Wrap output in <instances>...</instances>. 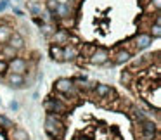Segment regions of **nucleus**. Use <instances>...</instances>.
I'll list each match as a JSON object with an SVG mask.
<instances>
[{"label": "nucleus", "instance_id": "nucleus-25", "mask_svg": "<svg viewBox=\"0 0 161 140\" xmlns=\"http://www.w3.org/2000/svg\"><path fill=\"white\" fill-rule=\"evenodd\" d=\"M5 71H9V64H7V61L0 59V74H5Z\"/></svg>", "mask_w": 161, "mask_h": 140}, {"label": "nucleus", "instance_id": "nucleus-21", "mask_svg": "<svg viewBox=\"0 0 161 140\" xmlns=\"http://www.w3.org/2000/svg\"><path fill=\"white\" fill-rule=\"evenodd\" d=\"M59 4H61V2H57V0H47L45 7H47V11H49L50 14H54V12H56V9L59 7Z\"/></svg>", "mask_w": 161, "mask_h": 140}, {"label": "nucleus", "instance_id": "nucleus-27", "mask_svg": "<svg viewBox=\"0 0 161 140\" xmlns=\"http://www.w3.org/2000/svg\"><path fill=\"white\" fill-rule=\"evenodd\" d=\"M11 109H12V111H18V109H19V104H18L16 100H12V102H11Z\"/></svg>", "mask_w": 161, "mask_h": 140}, {"label": "nucleus", "instance_id": "nucleus-18", "mask_svg": "<svg viewBox=\"0 0 161 140\" xmlns=\"http://www.w3.org/2000/svg\"><path fill=\"white\" fill-rule=\"evenodd\" d=\"M0 126L5 128V130H11V128H14V123H12V119H9L7 116L0 114Z\"/></svg>", "mask_w": 161, "mask_h": 140}, {"label": "nucleus", "instance_id": "nucleus-16", "mask_svg": "<svg viewBox=\"0 0 161 140\" xmlns=\"http://www.w3.org/2000/svg\"><path fill=\"white\" fill-rule=\"evenodd\" d=\"M69 5L68 4H64V2H61L59 4V7L56 9V12L54 14L57 16V18H61V19H66V18H69Z\"/></svg>", "mask_w": 161, "mask_h": 140}, {"label": "nucleus", "instance_id": "nucleus-30", "mask_svg": "<svg viewBox=\"0 0 161 140\" xmlns=\"http://www.w3.org/2000/svg\"><path fill=\"white\" fill-rule=\"evenodd\" d=\"M14 14L16 16H23V11H21V9H14Z\"/></svg>", "mask_w": 161, "mask_h": 140}, {"label": "nucleus", "instance_id": "nucleus-3", "mask_svg": "<svg viewBox=\"0 0 161 140\" xmlns=\"http://www.w3.org/2000/svg\"><path fill=\"white\" fill-rule=\"evenodd\" d=\"M140 132H142V138L144 140H154L156 132H158V126H156V123H153L151 119H144V121L140 123Z\"/></svg>", "mask_w": 161, "mask_h": 140}, {"label": "nucleus", "instance_id": "nucleus-23", "mask_svg": "<svg viewBox=\"0 0 161 140\" xmlns=\"http://www.w3.org/2000/svg\"><path fill=\"white\" fill-rule=\"evenodd\" d=\"M42 31H43V35L49 36V35H52V33L56 31V30H54L50 24H45V23H43V24H42Z\"/></svg>", "mask_w": 161, "mask_h": 140}, {"label": "nucleus", "instance_id": "nucleus-28", "mask_svg": "<svg viewBox=\"0 0 161 140\" xmlns=\"http://www.w3.org/2000/svg\"><path fill=\"white\" fill-rule=\"evenodd\" d=\"M121 80L125 81V83H128V81H130V74H128V73H123V74H121Z\"/></svg>", "mask_w": 161, "mask_h": 140}, {"label": "nucleus", "instance_id": "nucleus-1", "mask_svg": "<svg viewBox=\"0 0 161 140\" xmlns=\"http://www.w3.org/2000/svg\"><path fill=\"white\" fill-rule=\"evenodd\" d=\"M45 133L50 138H61L64 135V125L57 114H47L45 118Z\"/></svg>", "mask_w": 161, "mask_h": 140}, {"label": "nucleus", "instance_id": "nucleus-10", "mask_svg": "<svg viewBox=\"0 0 161 140\" xmlns=\"http://www.w3.org/2000/svg\"><path fill=\"white\" fill-rule=\"evenodd\" d=\"M78 49L75 45H69V43H66V45L63 47V61H75L78 57Z\"/></svg>", "mask_w": 161, "mask_h": 140}, {"label": "nucleus", "instance_id": "nucleus-11", "mask_svg": "<svg viewBox=\"0 0 161 140\" xmlns=\"http://www.w3.org/2000/svg\"><path fill=\"white\" fill-rule=\"evenodd\" d=\"M151 43H153V38H151L149 33H140V35H137V38H135V47H137L139 50L147 49Z\"/></svg>", "mask_w": 161, "mask_h": 140}, {"label": "nucleus", "instance_id": "nucleus-22", "mask_svg": "<svg viewBox=\"0 0 161 140\" xmlns=\"http://www.w3.org/2000/svg\"><path fill=\"white\" fill-rule=\"evenodd\" d=\"M30 12H31L33 16H42V5L31 4V5H30Z\"/></svg>", "mask_w": 161, "mask_h": 140}, {"label": "nucleus", "instance_id": "nucleus-15", "mask_svg": "<svg viewBox=\"0 0 161 140\" xmlns=\"http://www.w3.org/2000/svg\"><path fill=\"white\" fill-rule=\"evenodd\" d=\"M12 31H14V30H12L11 26H2V24H0V43H2V45L9 42Z\"/></svg>", "mask_w": 161, "mask_h": 140}, {"label": "nucleus", "instance_id": "nucleus-19", "mask_svg": "<svg viewBox=\"0 0 161 140\" xmlns=\"http://www.w3.org/2000/svg\"><path fill=\"white\" fill-rule=\"evenodd\" d=\"M159 36H161V26H159V18H158L154 26L151 28V38H159Z\"/></svg>", "mask_w": 161, "mask_h": 140}, {"label": "nucleus", "instance_id": "nucleus-13", "mask_svg": "<svg viewBox=\"0 0 161 140\" xmlns=\"http://www.w3.org/2000/svg\"><path fill=\"white\" fill-rule=\"evenodd\" d=\"M111 92H113V88L109 87V85H106V83H95L94 94L97 95L99 99H104V97H108V95H111Z\"/></svg>", "mask_w": 161, "mask_h": 140}, {"label": "nucleus", "instance_id": "nucleus-5", "mask_svg": "<svg viewBox=\"0 0 161 140\" xmlns=\"http://www.w3.org/2000/svg\"><path fill=\"white\" fill-rule=\"evenodd\" d=\"M7 64H9V69H11V73L23 74V76H25V73L28 71V62H26L23 57H14V59H11Z\"/></svg>", "mask_w": 161, "mask_h": 140}, {"label": "nucleus", "instance_id": "nucleus-8", "mask_svg": "<svg viewBox=\"0 0 161 140\" xmlns=\"http://www.w3.org/2000/svg\"><path fill=\"white\" fill-rule=\"evenodd\" d=\"M14 57H18V50L12 49L9 43H4V45L0 47V59L2 61H11Z\"/></svg>", "mask_w": 161, "mask_h": 140}, {"label": "nucleus", "instance_id": "nucleus-14", "mask_svg": "<svg viewBox=\"0 0 161 140\" xmlns=\"http://www.w3.org/2000/svg\"><path fill=\"white\" fill-rule=\"evenodd\" d=\"M130 59H132V52H130V50H119L114 56V61H113V62H114L116 66H121V64L128 62Z\"/></svg>", "mask_w": 161, "mask_h": 140}, {"label": "nucleus", "instance_id": "nucleus-20", "mask_svg": "<svg viewBox=\"0 0 161 140\" xmlns=\"http://www.w3.org/2000/svg\"><path fill=\"white\" fill-rule=\"evenodd\" d=\"M12 138L14 140H28L30 137H28V133H26L25 130L18 128V130H14V133H12Z\"/></svg>", "mask_w": 161, "mask_h": 140}, {"label": "nucleus", "instance_id": "nucleus-6", "mask_svg": "<svg viewBox=\"0 0 161 140\" xmlns=\"http://www.w3.org/2000/svg\"><path fill=\"white\" fill-rule=\"evenodd\" d=\"M52 40H54V45L64 47L69 42V31H68V30H56V31L52 33Z\"/></svg>", "mask_w": 161, "mask_h": 140}, {"label": "nucleus", "instance_id": "nucleus-17", "mask_svg": "<svg viewBox=\"0 0 161 140\" xmlns=\"http://www.w3.org/2000/svg\"><path fill=\"white\" fill-rule=\"evenodd\" d=\"M49 52H50V57H52L54 61H63V47H59V45H50V49H49Z\"/></svg>", "mask_w": 161, "mask_h": 140}, {"label": "nucleus", "instance_id": "nucleus-9", "mask_svg": "<svg viewBox=\"0 0 161 140\" xmlns=\"http://www.w3.org/2000/svg\"><path fill=\"white\" fill-rule=\"evenodd\" d=\"M9 45L12 47V49H16L19 52L21 49H25V38H23V35L21 33H16V31H12V35H11V38H9Z\"/></svg>", "mask_w": 161, "mask_h": 140}, {"label": "nucleus", "instance_id": "nucleus-31", "mask_svg": "<svg viewBox=\"0 0 161 140\" xmlns=\"http://www.w3.org/2000/svg\"><path fill=\"white\" fill-rule=\"evenodd\" d=\"M28 140H30V138H28Z\"/></svg>", "mask_w": 161, "mask_h": 140}, {"label": "nucleus", "instance_id": "nucleus-7", "mask_svg": "<svg viewBox=\"0 0 161 140\" xmlns=\"http://www.w3.org/2000/svg\"><path fill=\"white\" fill-rule=\"evenodd\" d=\"M73 87H75V85H73V80H69V78H59V80L54 83L56 92H59V94H63V95H66Z\"/></svg>", "mask_w": 161, "mask_h": 140}, {"label": "nucleus", "instance_id": "nucleus-29", "mask_svg": "<svg viewBox=\"0 0 161 140\" xmlns=\"http://www.w3.org/2000/svg\"><path fill=\"white\" fill-rule=\"evenodd\" d=\"M154 7H156V11H159V7H161V0H154Z\"/></svg>", "mask_w": 161, "mask_h": 140}, {"label": "nucleus", "instance_id": "nucleus-4", "mask_svg": "<svg viewBox=\"0 0 161 140\" xmlns=\"http://www.w3.org/2000/svg\"><path fill=\"white\" fill-rule=\"evenodd\" d=\"M90 64H94V66H104V64H108L109 61V52L106 49H95L94 52L90 54Z\"/></svg>", "mask_w": 161, "mask_h": 140}, {"label": "nucleus", "instance_id": "nucleus-12", "mask_svg": "<svg viewBox=\"0 0 161 140\" xmlns=\"http://www.w3.org/2000/svg\"><path fill=\"white\" fill-rule=\"evenodd\" d=\"M7 83L14 88H23L25 87V76H23V74H16V73H9L7 74Z\"/></svg>", "mask_w": 161, "mask_h": 140}, {"label": "nucleus", "instance_id": "nucleus-2", "mask_svg": "<svg viewBox=\"0 0 161 140\" xmlns=\"http://www.w3.org/2000/svg\"><path fill=\"white\" fill-rule=\"evenodd\" d=\"M43 109L47 111V114H66L68 112L66 104H63L59 99H47L43 102Z\"/></svg>", "mask_w": 161, "mask_h": 140}, {"label": "nucleus", "instance_id": "nucleus-26", "mask_svg": "<svg viewBox=\"0 0 161 140\" xmlns=\"http://www.w3.org/2000/svg\"><path fill=\"white\" fill-rule=\"evenodd\" d=\"M11 4V2H9V0H2V2H0V12H4L5 9H7V5Z\"/></svg>", "mask_w": 161, "mask_h": 140}, {"label": "nucleus", "instance_id": "nucleus-24", "mask_svg": "<svg viewBox=\"0 0 161 140\" xmlns=\"http://www.w3.org/2000/svg\"><path fill=\"white\" fill-rule=\"evenodd\" d=\"M80 88L81 90H94L95 88V83H92V81H81V85H80Z\"/></svg>", "mask_w": 161, "mask_h": 140}]
</instances>
